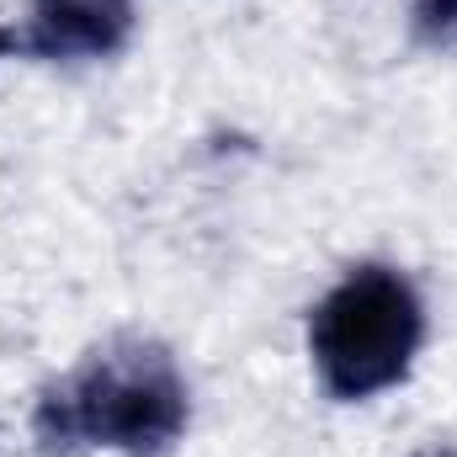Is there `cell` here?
<instances>
[{
    "mask_svg": "<svg viewBox=\"0 0 457 457\" xmlns=\"http://www.w3.org/2000/svg\"><path fill=\"white\" fill-rule=\"evenodd\" d=\"M187 431V383L160 341L117 336L75 378L43 394L32 436L43 457L75 447H112L122 457H160Z\"/></svg>",
    "mask_w": 457,
    "mask_h": 457,
    "instance_id": "6da1fadb",
    "label": "cell"
},
{
    "mask_svg": "<svg viewBox=\"0 0 457 457\" xmlns=\"http://www.w3.org/2000/svg\"><path fill=\"white\" fill-rule=\"evenodd\" d=\"M410 27L426 48L457 43V0H410Z\"/></svg>",
    "mask_w": 457,
    "mask_h": 457,
    "instance_id": "277c9868",
    "label": "cell"
},
{
    "mask_svg": "<svg viewBox=\"0 0 457 457\" xmlns=\"http://www.w3.org/2000/svg\"><path fill=\"white\" fill-rule=\"evenodd\" d=\"M11 48H21V43H16V32H5V27H0V59H5Z\"/></svg>",
    "mask_w": 457,
    "mask_h": 457,
    "instance_id": "5b68a950",
    "label": "cell"
},
{
    "mask_svg": "<svg viewBox=\"0 0 457 457\" xmlns=\"http://www.w3.org/2000/svg\"><path fill=\"white\" fill-rule=\"evenodd\" d=\"M133 32V0H32L27 48L43 59H102Z\"/></svg>",
    "mask_w": 457,
    "mask_h": 457,
    "instance_id": "3957f363",
    "label": "cell"
},
{
    "mask_svg": "<svg viewBox=\"0 0 457 457\" xmlns=\"http://www.w3.org/2000/svg\"><path fill=\"white\" fill-rule=\"evenodd\" d=\"M420 457H457V453H420Z\"/></svg>",
    "mask_w": 457,
    "mask_h": 457,
    "instance_id": "8992f818",
    "label": "cell"
},
{
    "mask_svg": "<svg viewBox=\"0 0 457 457\" xmlns=\"http://www.w3.org/2000/svg\"><path fill=\"white\" fill-rule=\"evenodd\" d=\"M426 336L415 287L388 266H356L309 320V351L320 383L336 399H367L394 388Z\"/></svg>",
    "mask_w": 457,
    "mask_h": 457,
    "instance_id": "7a4b0ae2",
    "label": "cell"
}]
</instances>
